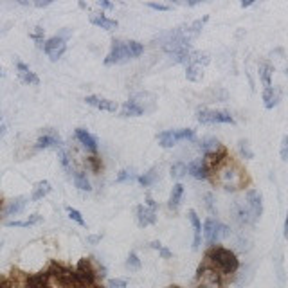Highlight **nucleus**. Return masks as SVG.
Masks as SVG:
<instances>
[{
  "label": "nucleus",
  "mask_w": 288,
  "mask_h": 288,
  "mask_svg": "<svg viewBox=\"0 0 288 288\" xmlns=\"http://www.w3.org/2000/svg\"><path fill=\"white\" fill-rule=\"evenodd\" d=\"M205 263L215 268L222 278L230 276V274H236L238 268H240L238 256L230 249H225V247H220V245H213L209 251L205 252Z\"/></svg>",
  "instance_id": "1"
},
{
  "label": "nucleus",
  "mask_w": 288,
  "mask_h": 288,
  "mask_svg": "<svg viewBox=\"0 0 288 288\" xmlns=\"http://www.w3.org/2000/svg\"><path fill=\"white\" fill-rule=\"evenodd\" d=\"M211 175H216L215 182H218L222 188L227 189V191L241 189L247 184L245 171H243L236 162H230V159H225Z\"/></svg>",
  "instance_id": "2"
},
{
  "label": "nucleus",
  "mask_w": 288,
  "mask_h": 288,
  "mask_svg": "<svg viewBox=\"0 0 288 288\" xmlns=\"http://www.w3.org/2000/svg\"><path fill=\"white\" fill-rule=\"evenodd\" d=\"M142 51H144V45L135 42V40H130V42L114 40L110 53L105 58V65H119V63L130 62L133 58L141 56Z\"/></svg>",
  "instance_id": "3"
},
{
  "label": "nucleus",
  "mask_w": 288,
  "mask_h": 288,
  "mask_svg": "<svg viewBox=\"0 0 288 288\" xmlns=\"http://www.w3.org/2000/svg\"><path fill=\"white\" fill-rule=\"evenodd\" d=\"M196 288H224L222 276L205 261L196 270Z\"/></svg>",
  "instance_id": "4"
},
{
  "label": "nucleus",
  "mask_w": 288,
  "mask_h": 288,
  "mask_svg": "<svg viewBox=\"0 0 288 288\" xmlns=\"http://www.w3.org/2000/svg\"><path fill=\"white\" fill-rule=\"evenodd\" d=\"M229 227L225 224H222L220 220H216V218H207L204 222V230H202V234H204V240L209 243L211 247L218 243L220 240L227 238L229 236Z\"/></svg>",
  "instance_id": "5"
},
{
  "label": "nucleus",
  "mask_w": 288,
  "mask_h": 288,
  "mask_svg": "<svg viewBox=\"0 0 288 288\" xmlns=\"http://www.w3.org/2000/svg\"><path fill=\"white\" fill-rule=\"evenodd\" d=\"M159 144L162 148H173L182 141H194V130L191 128H180V130H166L157 135Z\"/></svg>",
  "instance_id": "6"
},
{
  "label": "nucleus",
  "mask_w": 288,
  "mask_h": 288,
  "mask_svg": "<svg viewBox=\"0 0 288 288\" xmlns=\"http://www.w3.org/2000/svg\"><path fill=\"white\" fill-rule=\"evenodd\" d=\"M196 119L200 125H234V117L224 110H202L196 112Z\"/></svg>",
  "instance_id": "7"
},
{
  "label": "nucleus",
  "mask_w": 288,
  "mask_h": 288,
  "mask_svg": "<svg viewBox=\"0 0 288 288\" xmlns=\"http://www.w3.org/2000/svg\"><path fill=\"white\" fill-rule=\"evenodd\" d=\"M74 270H76V278H78L79 285H97L96 279H97L99 274L96 272L94 265H92V259H89V257L79 259V263L76 265Z\"/></svg>",
  "instance_id": "8"
},
{
  "label": "nucleus",
  "mask_w": 288,
  "mask_h": 288,
  "mask_svg": "<svg viewBox=\"0 0 288 288\" xmlns=\"http://www.w3.org/2000/svg\"><path fill=\"white\" fill-rule=\"evenodd\" d=\"M245 207L249 211V215H251V220L252 224H256L263 215V198H261V193L256 191V189H249L247 191V202H245Z\"/></svg>",
  "instance_id": "9"
},
{
  "label": "nucleus",
  "mask_w": 288,
  "mask_h": 288,
  "mask_svg": "<svg viewBox=\"0 0 288 288\" xmlns=\"http://www.w3.org/2000/svg\"><path fill=\"white\" fill-rule=\"evenodd\" d=\"M67 51V42L63 36H53L43 43V53L47 54L51 62H58Z\"/></svg>",
  "instance_id": "10"
},
{
  "label": "nucleus",
  "mask_w": 288,
  "mask_h": 288,
  "mask_svg": "<svg viewBox=\"0 0 288 288\" xmlns=\"http://www.w3.org/2000/svg\"><path fill=\"white\" fill-rule=\"evenodd\" d=\"M186 168H188V173L191 177L198 178V180H207L211 177L209 169L205 166V160L204 159H194L191 162L186 164Z\"/></svg>",
  "instance_id": "11"
},
{
  "label": "nucleus",
  "mask_w": 288,
  "mask_h": 288,
  "mask_svg": "<svg viewBox=\"0 0 288 288\" xmlns=\"http://www.w3.org/2000/svg\"><path fill=\"white\" fill-rule=\"evenodd\" d=\"M135 216H137V224H139V227L153 225V224L157 222V211L150 209L148 205H137Z\"/></svg>",
  "instance_id": "12"
},
{
  "label": "nucleus",
  "mask_w": 288,
  "mask_h": 288,
  "mask_svg": "<svg viewBox=\"0 0 288 288\" xmlns=\"http://www.w3.org/2000/svg\"><path fill=\"white\" fill-rule=\"evenodd\" d=\"M16 72H18V78H20L22 83L34 85V87H38V85H40V78H38L36 74L32 72L31 68L27 67L26 63L20 62V60H16Z\"/></svg>",
  "instance_id": "13"
},
{
  "label": "nucleus",
  "mask_w": 288,
  "mask_h": 288,
  "mask_svg": "<svg viewBox=\"0 0 288 288\" xmlns=\"http://www.w3.org/2000/svg\"><path fill=\"white\" fill-rule=\"evenodd\" d=\"M26 288H51V276L49 272H38L32 274L26 279Z\"/></svg>",
  "instance_id": "14"
},
{
  "label": "nucleus",
  "mask_w": 288,
  "mask_h": 288,
  "mask_svg": "<svg viewBox=\"0 0 288 288\" xmlns=\"http://www.w3.org/2000/svg\"><path fill=\"white\" fill-rule=\"evenodd\" d=\"M146 114V110L142 108V105L137 101V97H131L121 106V115L123 117H139V115Z\"/></svg>",
  "instance_id": "15"
},
{
  "label": "nucleus",
  "mask_w": 288,
  "mask_h": 288,
  "mask_svg": "<svg viewBox=\"0 0 288 288\" xmlns=\"http://www.w3.org/2000/svg\"><path fill=\"white\" fill-rule=\"evenodd\" d=\"M85 103L94 108H99V110L105 112H115L117 110V103L110 99H103V97H97V96H87L85 97Z\"/></svg>",
  "instance_id": "16"
},
{
  "label": "nucleus",
  "mask_w": 288,
  "mask_h": 288,
  "mask_svg": "<svg viewBox=\"0 0 288 288\" xmlns=\"http://www.w3.org/2000/svg\"><path fill=\"white\" fill-rule=\"evenodd\" d=\"M38 150H47V148H62V139L56 131H47L43 133L40 139L36 141Z\"/></svg>",
  "instance_id": "17"
},
{
  "label": "nucleus",
  "mask_w": 288,
  "mask_h": 288,
  "mask_svg": "<svg viewBox=\"0 0 288 288\" xmlns=\"http://www.w3.org/2000/svg\"><path fill=\"white\" fill-rule=\"evenodd\" d=\"M188 218H189V222H191V225H193V230H194L193 249H194V251H198L200 245H202V222H200V218L196 216V213H194V211H189Z\"/></svg>",
  "instance_id": "18"
},
{
  "label": "nucleus",
  "mask_w": 288,
  "mask_h": 288,
  "mask_svg": "<svg viewBox=\"0 0 288 288\" xmlns=\"http://www.w3.org/2000/svg\"><path fill=\"white\" fill-rule=\"evenodd\" d=\"M76 139H78L81 144H83L89 152H92V153H96L97 152V141H96V137L94 135H90L89 131L87 130H83V128H78L76 130Z\"/></svg>",
  "instance_id": "19"
},
{
  "label": "nucleus",
  "mask_w": 288,
  "mask_h": 288,
  "mask_svg": "<svg viewBox=\"0 0 288 288\" xmlns=\"http://www.w3.org/2000/svg\"><path fill=\"white\" fill-rule=\"evenodd\" d=\"M90 24L96 26V27H101V29H105V31H112V29L117 27V20L108 18V16H105L103 13H101V15H92L90 16Z\"/></svg>",
  "instance_id": "20"
},
{
  "label": "nucleus",
  "mask_w": 288,
  "mask_h": 288,
  "mask_svg": "<svg viewBox=\"0 0 288 288\" xmlns=\"http://www.w3.org/2000/svg\"><path fill=\"white\" fill-rule=\"evenodd\" d=\"M198 148H200V152L204 153V157L205 155H211V153H216L220 148H224L220 144V141L218 139H215V137H205V139H202V141L198 142Z\"/></svg>",
  "instance_id": "21"
},
{
  "label": "nucleus",
  "mask_w": 288,
  "mask_h": 288,
  "mask_svg": "<svg viewBox=\"0 0 288 288\" xmlns=\"http://www.w3.org/2000/svg\"><path fill=\"white\" fill-rule=\"evenodd\" d=\"M279 96H281V92L278 89H274V87H268V89L263 90V101H265V108L267 110H272L274 106L278 105Z\"/></svg>",
  "instance_id": "22"
},
{
  "label": "nucleus",
  "mask_w": 288,
  "mask_h": 288,
  "mask_svg": "<svg viewBox=\"0 0 288 288\" xmlns=\"http://www.w3.org/2000/svg\"><path fill=\"white\" fill-rule=\"evenodd\" d=\"M184 196V186L182 184H175L171 189V194H169V200H168V207L171 211H177L180 207V200Z\"/></svg>",
  "instance_id": "23"
},
{
  "label": "nucleus",
  "mask_w": 288,
  "mask_h": 288,
  "mask_svg": "<svg viewBox=\"0 0 288 288\" xmlns=\"http://www.w3.org/2000/svg\"><path fill=\"white\" fill-rule=\"evenodd\" d=\"M204 76V65H200V63H194V62H189L188 63V68H186V78L189 81H200Z\"/></svg>",
  "instance_id": "24"
},
{
  "label": "nucleus",
  "mask_w": 288,
  "mask_h": 288,
  "mask_svg": "<svg viewBox=\"0 0 288 288\" xmlns=\"http://www.w3.org/2000/svg\"><path fill=\"white\" fill-rule=\"evenodd\" d=\"M51 193V184L47 180H42V182H38L32 189V194H31V200L32 202H38V200H42L43 196H47Z\"/></svg>",
  "instance_id": "25"
},
{
  "label": "nucleus",
  "mask_w": 288,
  "mask_h": 288,
  "mask_svg": "<svg viewBox=\"0 0 288 288\" xmlns=\"http://www.w3.org/2000/svg\"><path fill=\"white\" fill-rule=\"evenodd\" d=\"M26 204H27V198H24V196H18V198H15L9 205H7V207H5L4 215L5 216L20 215L22 211H24V207H26Z\"/></svg>",
  "instance_id": "26"
},
{
  "label": "nucleus",
  "mask_w": 288,
  "mask_h": 288,
  "mask_svg": "<svg viewBox=\"0 0 288 288\" xmlns=\"http://www.w3.org/2000/svg\"><path fill=\"white\" fill-rule=\"evenodd\" d=\"M272 74H274V67L270 65V63L265 62L259 65V79L263 81L265 89L272 87Z\"/></svg>",
  "instance_id": "27"
},
{
  "label": "nucleus",
  "mask_w": 288,
  "mask_h": 288,
  "mask_svg": "<svg viewBox=\"0 0 288 288\" xmlns=\"http://www.w3.org/2000/svg\"><path fill=\"white\" fill-rule=\"evenodd\" d=\"M74 184H76V188L81 189V191H92L90 180L87 178V173H83V171H74Z\"/></svg>",
  "instance_id": "28"
},
{
  "label": "nucleus",
  "mask_w": 288,
  "mask_h": 288,
  "mask_svg": "<svg viewBox=\"0 0 288 288\" xmlns=\"http://www.w3.org/2000/svg\"><path fill=\"white\" fill-rule=\"evenodd\" d=\"M157 178H159L157 168H152L148 173L141 175V177L137 178V180H139V184H141L142 188H150V186H153V184L157 182Z\"/></svg>",
  "instance_id": "29"
},
{
  "label": "nucleus",
  "mask_w": 288,
  "mask_h": 288,
  "mask_svg": "<svg viewBox=\"0 0 288 288\" xmlns=\"http://www.w3.org/2000/svg\"><path fill=\"white\" fill-rule=\"evenodd\" d=\"M207 20H209V16H204V18H200V20L193 22V26H189L188 31H184V32H186V36H188V40H191V38L196 36V34L202 31V27H204V24Z\"/></svg>",
  "instance_id": "30"
},
{
  "label": "nucleus",
  "mask_w": 288,
  "mask_h": 288,
  "mask_svg": "<svg viewBox=\"0 0 288 288\" xmlns=\"http://www.w3.org/2000/svg\"><path fill=\"white\" fill-rule=\"evenodd\" d=\"M42 220V216L40 215H32L31 218H27V220H15V222H7V227H31L34 224Z\"/></svg>",
  "instance_id": "31"
},
{
  "label": "nucleus",
  "mask_w": 288,
  "mask_h": 288,
  "mask_svg": "<svg viewBox=\"0 0 288 288\" xmlns=\"http://www.w3.org/2000/svg\"><path fill=\"white\" fill-rule=\"evenodd\" d=\"M186 173H188V168L184 162H175L171 166V178H175V180H180Z\"/></svg>",
  "instance_id": "32"
},
{
  "label": "nucleus",
  "mask_w": 288,
  "mask_h": 288,
  "mask_svg": "<svg viewBox=\"0 0 288 288\" xmlns=\"http://www.w3.org/2000/svg\"><path fill=\"white\" fill-rule=\"evenodd\" d=\"M65 209H67V215H68V218H70V220H74L76 224H78V225H81V227L87 225V224H85V220H83V216H81V213H79L78 209H74V207H70V205H67Z\"/></svg>",
  "instance_id": "33"
},
{
  "label": "nucleus",
  "mask_w": 288,
  "mask_h": 288,
  "mask_svg": "<svg viewBox=\"0 0 288 288\" xmlns=\"http://www.w3.org/2000/svg\"><path fill=\"white\" fill-rule=\"evenodd\" d=\"M126 268H130V270H141V259H139V256H137L135 252H130V256H128V259H126Z\"/></svg>",
  "instance_id": "34"
},
{
  "label": "nucleus",
  "mask_w": 288,
  "mask_h": 288,
  "mask_svg": "<svg viewBox=\"0 0 288 288\" xmlns=\"http://www.w3.org/2000/svg\"><path fill=\"white\" fill-rule=\"evenodd\" d=\"M60 162H62V166H63V169L67 173H72L74 175V171H72V162H70V157H68V153L67 152H60Z\"/></svg>",
  "instance_id": "35"
},
{
  "label": "nucleus",
  "mask_w": 288,
  "mask_h": 288,
  "mask_svg": "<svg viewBox=\"0 0 288 288\" xmlns=\"http://www.w3.org/2000/svg\"><path fill=\"white\" fill-rule=\"evenodd\" d=\"M135 175H133V171H128V169H123V171H119V175H117V182H128V180H135Z\"/></svg>",
  "instance_id": "36"
},
{
  "label": "nucleus",
  "mask_w": 288,
  "mask_h": 288,
  "mask_svg": "<svg viewBox=\"0 0 288 288\" xmlns=\"http://www.w3.org/2000/svg\"><path fill=\"white\" fill-rule=\"evenodd\" d=\"M31 38L34 40V42H36L38 47L43 49V43H45V42H43V29H42V27H36V32H32Z\"/></svg>",
  "instance_id": "37"
},
{
  "label": "nucleus",
  "mask_w": 288,
  "mask_h": 288,
  "mask_svg": "<svg viewBox=\"0 0 288 288\" xmlns=\"http://www.w3.org/2000/svg\"><path fill=\"white\" fill-rule=\"evenodd\" d=\"M240 153L245 159H252V157H254V153L251 152V148H249V142H247V141H240Z\"/></svg>",
  "instance_id": "38"
},
{
  "label": "nucleus",
  "mask_w": 288,
  "mask_h": 288,
  "mask_svg": "<svg viewBox=\"0 0 288 288\" xmlns=\"http://www.w3.org/2000/svg\"><path fill=\"white\" fill-rule=\"evenodd\" d=\"M279 155H281V160L287 162L288 160V135L283 137V142H281V152H279Z\"/></svg>",
  "instance_id": "39"
},
{
  "label": "nucleus",
  "mask_w": 288,
  "mask_h": 288,
  "mask_svg": "<svg viewBox=\"0 0 288 288\" xmlns=\"http://www.w3.org/2000/svg\"><path fill=\"white\" fill-rule=\"evenodd\" d=\"M148 7H152L155 11H169L171 9V5L169 4H160V2H148Z\"/></svg>",
  "instance_id": "40"
},
{
  "label": "nucleus",
  "mask_w": 288,
  "mask_h": 288,
  "mask_svg": "<svg viewBox=\"0 0 288 288\" xmlns=\"http://www.w3.org/2000/svg\"><path fill=\"white\" fill-rule=\"evenodd\" d=\"M126 285H128L126 279H112V281H108V288H126Z\"/></svg>",
  "instance_id": "41"
},
{
  "label": "nucleus",
  "mask_w": 288,
  "mask_h": 288,
  "mask_svg": "<svg viewBox=\"0 0 288 288\" xmlns=\"http://www.w3.org/2000/svg\"><path fill=\"white\" fill-rule=\"evenodd\" d=\"M89 164H90V168H92V171H94V173H97L101 169V159L90 157L89 159Z\"/></svg>",
  "instance_id": "42"
},
{
  "label": "nucleus",
  "mask_w": 288,
  "mask_h": 288,
  "mask_svg": "<svg viewBox=\"0 0 288 288\" xmlns=\"http://www.w3.org/2000/svg\"><path fill=\"white\" fill-rule=\"evenodd\" d=\"M0 288H15V283L9 278H0Z\"/></svg>",
  "instance_id": "43"
},
{
  "label": "nucleus",
  "mask_w": 288,
  "mask_h": 288,
  "mask_svg": "<svg viewBox=\"0 0 288 288\" xmlns=\"http://www.w3.org/2000/svg\"><path fill=\"white\" fill-rule=\"evenodd\" d=\"M97 5H99L101 9H106V11L114 9V4H112V2H108V0H99V2H97Z\"/></svg>",
  "instance_id": "44"
},
{
  "label": "nucleus",
  "mask_w": 288,
  "mask_h": 288,
  "mask_svg": "<svg viewBox=\"0 0 288 288\" xmlns=\"http://www.w3.org/2000/svg\"><path fill=\"white\" fill-rule=\"evenodd\" d=\"M159 252H160V256H162L164 259H169V257H171V251H168V249H166L164 245L159 249Z\"/></svg>",
  "instance_id": "45"
},
{
  "label": "nucleus",
  "mask_w": 288,
  "mask_h": 288,
  "mask_svg": "<svg viewBox=\"0 0 288 288\" xmlns=\"http://www.w3.org/2000/svg\"><path fill=\"white\" fill-rule=\"evenodd\" d=\"M101 238H103V234H96V236H89L87 240H89V243H92V245H96V243H99Z\"/></svg>",
  "instance_id": "46"
},
{
  "label": "nucleus",
  "mask_w": 288,
  "mask_h": 288,
  "mask_svg": "<svg viewBox=\"0 0 288 288\" xmlns=\"http://www.w3.org/2000/svg\"><path fill=\"white\" fill-rule=\"evenodd\" d=\"M205 198H207V207H209V211L213 213V215H215L216 209L213 207V194H205Z\"/></svg>",
  "instance_id": "47"
},
{
  "label": "nucleus",
  "mask_w": 288,
  "mask_h": 288,
  "mask_svg": "<svg viewBox=\"0 0 288 288\" xmlns=\"http://www.w3.org/2000/svg\"><path fill=\"white\" fill-rule=\"evenodd\" d=\"M144 205H148V207H150V209H153V211H157V207H159L157 202H153L152 198H146V204H144Z\"/></svg>",
  "instance_id": "48"
},
{
  "label": "nucleus",
  "mask_w": 288,
  "mask_h": 288,
  "mask_svg": "<svg viewBox=\"0 0 288 288\" xmlns=\"http://www.w3.org/2000/svg\"><path fill=\"white\" fill-rule=\"evenodd\" d=\"M53 2L51 0H43V2H34L32 5H36V7H47V5H51Z\"/></svg>",
  "instance_id": "49"
},
{
  "label": "nucleus",
  "mask_w": 288,
  "mask_h": 288,
  "mask_svg": "<svg viewBox=\"0 0 288 288\" xmlns=\"http://www.w3.org/2000/svg\"><path fill=\"white\" fill-rule=\"evenodd\" d=\"M74 288H101V287H99V285H79L78 283Z\"/></svg>",
  "instance_id": "50"
},
{
  "label": "nucleus",
  "mask_w": 288,
  "mask_h": 288,
  "mask_svg": "<svg viewBox=\"0 0 288 288\" xmlns=\"http://www.w3.org/2000/svg\"><path fill=\"white\" fill-rule=\"evenodd\" d=\"M285 238L288 240V213H287V218H285Z\"/></svg>",
  "instance_id": "51"
},
{
  "label": "nucleus",
  "mask_w": 288,
  "mask_h": 288,
  "mask_svg": "<svg viewBox=\"0 0 288 288\" xmlns=\"http://www.w3.org/2000/svg\"><path fill=\"white\" fill-rule=\"evenodd\" d=\"M252 4H254L252 0H243V2H241V7L245 9V7H249V5H252Z\"/></svg>",
  "instance_id": "52"
},
{
  "label": "nucleus",
  "mask_w": 288,
  "mask_h": 288,
  "mask_svg": "<svg viewBox=\"0 0 288 288\" xmlns=\"http://www.w3.org/2000/svg\"><path fill=\"white\" fill-rule=\"evenodd\" d=\"M4 133H5V126H0V137L4 135Z\"/></svg>",
  "instance_id": "53"
},
{
  "label": "nucleus",
  "mask_w": 288,
  "mask_h": 288,
  "mask_svg": "<svg viewBox=\"0 0 288 288\" xmlns=\"http://www.w3.org/2000/svg\"><path fill=\"white\" fill-rule=\"evenodd\" d=\"M2 76H4V72H2V70H0V78H2Z\"/></svg>",
  "instance_id": "54"
},
{
  "label": "nucleus",
  "mask_w": 288,
  "mask_h": 288,
  "mask_svg": "<svg viewBox=\"0 0 288 288\" xmlns=\"http://www.w3.org/2000/svg\"><path fill=\"white\" fill-rule=\"evenodd\" d=\"M168 288H180V287H168Z\"/></svg>",
  "instance_id": "55"
},
{
  "label": "nucleus",
  "mask_w": 288,
  "mask_h": 288,
  "mask_svg": "<svg viewBox=\"0 0 288 288\" xmlns=\"http://www.w3.org/2000/svg\"><path fill=\"white\" fill-rule=\"evenodd\" d=\"M287 76H288V68H287Z\"/></svg>",
  "instance_id": "56"
},
{
  "label": "nucleus",
  "mask_w": 288,
  "mask_h": 288,
  "mask_svg": "<svg viewBox=\"0 0 288 288\" xmlns=\"http://www.w3.org/2000/svg\"><path fill=\"white\" fill-rule=\"evenodd\" d=\"M0 205H2V200H0Z\"/></svg>",
  "instance_id": "57"
},
{
  "label": "nucleus",
  "mask_w": 288,
  "mask_h": 288,
  "mask_svg": "<svg viewBox=\"0 0 288 288\" xmlns=\"http://www.w3.org/2000/svg\"><path fill=\"white\" fill-rule=\"evenodd\" d=\"M0 119H2V115H0Z\"/></svg>",
  "instance_id": "58"
}]
</instances>
